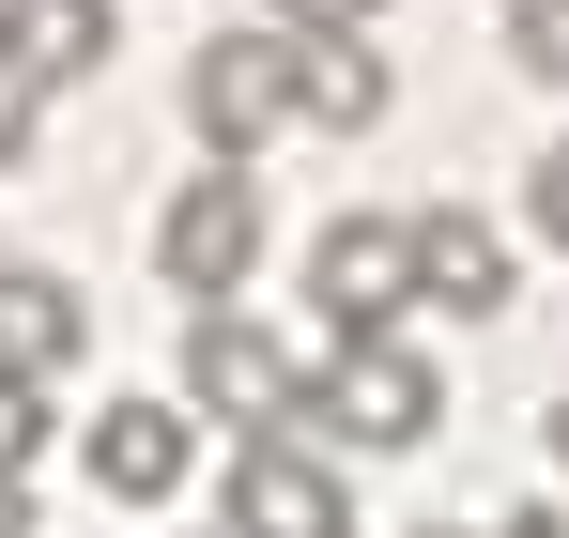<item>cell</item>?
<instances>
[{"label":"cell","mask_w":569,"mask_h":538,"mask_svg":"<svg viewBox=\"0 0 569 538\" xmlns=\"http://www.w3.org/2000/svg\"><path fill=\"white\" fill-rule=\"evenodd\" d=\"M186 400L216 431H292L308 416V355H292L262 308H186Z\"/></svg>","instance_id":"4"},{"label":"cell","mask_w":569,"mask_h":538,"mask_svg":"<svg viewBox=\"0 0 569 538\" xmlns=\"http://www.w3.org/2000/svg\"><path fill=\"white\" fill-rule=\"evenodd\" d=\"M308 308H323V339H385L416 308V216H323L308 231Z\"/></svg>","instance_id":"5"},{"label":"cell","mask_w":569,"mask_h":538,"mask_svg":"<svg viewBox=\"0 0 569 538\" xmlns=\"http://www.w3.org/2000/svg\"><path fill=\"white\" fill-rule=\"evenodd\" d=\"M416 538H447V524H416Z\"/></svg>","instance_id":"20"},{"label":"cell","mask_w":569,"mask_h":538,"mask_svg":"<svg viewBox=\"0 0 569 538\" xmlns=\"http://www.w3.org/2000/svg\"><path fill=\"white\" fill-rule=\"evenodd\" d=\"M0 538H31V477H0Z\"/></svg>","instance_id":"18"},{"label":"cell","mask_w":569,"mask_h":538,"mask_svg":"<svg viewBox=\"0 0 569 538\" xmlns=\"http://www.w3.org/2000/svg\"><path fill=\"white\" fill-rule=\"evenodd\" d=\"M186 461H200V400H108L93 431H78V477L123 492V508H170Z\"/></svg>","instance_id":"7"},{"label":"cell","mask_w":569,"mask_h":538,"mask_svg":"<svg viewBox=\"0 0 569 538\" xmlns=\"http://www.w3.org/2000/svg\"><path fill=\"white\" fill-rule=\"evenodd\" d=\"M278 16H292V31H370L385 0H278Z\"/></svg>","instance_id":"16"},{"label":"cell","mask_w":569,"mask_h":538,"mask_svg":"<svg viewBox=\"0 0 569 538\" xmlns=\"http://www.w3.org/2000/svg\"><path fill=\"white\" fill-rule=\"evenodd\" d=\"M555 461H569V400H555Z\"/></svg>","instance_id":"19"},{"label":"cell","mask_w":569,"mask_h":538,"mask_svg":"<svg viewBox=\"0 0 569 538\" xmlns=\"http://www.w3.org/2000/svg\"><path fill=\"white\" fill-rule=\"evenodd\" d=\"M78 355H93V308H78V277H47V262H0V369L62 385Z\"/></svg>","instance_id":"9"},{"label":"cell","mask_w":569,"mask_h":538,"mask_svg":"<svg viewBox=\"0 0 569 538\" xmlns=\"http://www.w3.org/2000/svg\"><path fill=\"white\" fill-rule=\"evenodd\" d=\"M292 78H308V123H323V139H370V123H385L370 31H292Z\"/></svg>","instance_id":"10"},{"label":"cell","mask_w":569,"mask_h":538,"mask_svg":"<svg viewBox=\"0 0 569 538\" xmlns=\"http://www.w3.org/2000/svg\"><path fill=\"white\" fill-rule=\"evenodd\" d=\"M523 231L569 247V139H539V170H523Z\"/></svg>","instance_id":"14"},{"label":"cell","mask_w":569,"mask_h":538,"mask_svg":"<svg viewBox=\"0 0 569 538\" xmlns=\"http://www.w3.org/2000/svg\"><path fill=\"white\" fill-rule=\"evenodd\" d=\"M308 123V78H292V16H262V31H216L186 62V139L200 155H262V139H292Z\"/></svg>","instance_id":"3"},{"label":"cell","mask_w":569,"mask_h":538,"mask_svg":"<svg viewBox=\"0 0 569 538\" xmlns=\"http://www.w3.org/2000/svg\"><path fill=\"white\" fill-rule=\"evenodd\" d=\"M492 538H569V508H508V524H492Z\"/></svg>","instance_id":"17"},{"label":"cell","mask_w":569,"mask_h":538,"mask_svg":"<svg viewBox=\"0 0 569 538\" xmlns=\"http://www.w3.org/2000/svg\"><path fill=\"white\" fill-rule=\"evenodd\" d=\"M231 538H355V492L308 431H247L231 447Z\"/></svg>","instance_id":"6"},{"label":"cell","mask_w":569,"mask_h":538,"mask_svg":"<svg viewBox=\"0 0 569 538\" xmlns=\"http://www.w3.org/2000/svg\"><path fill=\"white\" fill-rule=\"evenodd\" d=\"M31 447H47V385L0 369V477H31Z\"/></svg>","instance_id":"13"},{"label":"cell","mask_w":569,"mask_h":538,"mask_svg":"<svg viewBox=\"0 0 569 538\" xmlns=\"http://www.w3.org/2000/svg\"><path fill=\"white\" fill-rule=\"evenodd\" d=\"M216 538H231V524H216Z\"/></svg>","instance_id":"21"},{"label":"cell","mask_w":569,"mask_h":538,"mask_svg":"<svg viewBox=\"0 0 569 538\" xmlns=\"http://www.w3.org/2000/svg\"><path fill=\"white\" fill-rule=\"evenodd\" d=\"M154 277H170L186 308H231V292L262 277V185H247V155H200V170L154 200Z\"/></svg>","instance_id":"2"},{"label":"cell","mask_w":569,"mask_h":538,"mask_svg":"<svg viewBox=\"0 0 569 538\" xmlns=\"http://www.w3.org/2000/svg\"><path fill=\"white\" fill-rule=\"evenodd\" d=\"M292 431H323V447H431V431H447V369L416 355L400 323H385V339H323Z\"/></svg>","instance_id":"1"},{"label":"cell","mask_w":569,"mask_h":538,"mask_svg":"<svg viewBox=\"0 0 569 538\" xmlns=\"http://www.w3.org/2000/svg\"><path fill=\"white\" fill-rule=\"evenodd\" d=\"M508 62L523 78H569V0H508Z\"/></svg>","instance_id":"12"},{"label":"cell","mask_w":569,"mask_h":538,"mask_svg":"<svg viewBox=\"0 0 569 538\" xmlns=\"http://www.w3.org/2000/svg\"><path fill=\"white\" fill-rule=\"evenodd\" d=\"M508 231H492V216H477V200H431V216H416V308H447V323H492V308H508Z\"/></svg>","instance_id":"8"},{"label":"cell","mask_w":569,"mask_h":538,"mask_svg":"<svg viewBox=\"0 0 569 538\" xmlns=\"http://www.w3.org/2000/svg\"><path fill=\"white\" fill-rule=\"evenodd\" d=\"M31 123H47V78H31V62H16V47H0V170H16V155H31Z\"/></svg>","instance_id":"15"},{"label":"cell","mask_w":569,"mask_h":538,"mask_svg":"<svg viewBox=\"0 0 569 538\" xmlns=\"http://www.w3.org/2000/svg\"><path fill=\"white\" fill-rule=\"evenodd\" d=\"M108 31H123L108 0H0V47H16L47 92H62V78H93V62H108Z\"/></svg>","instance_id":"11"}]
</instances>
